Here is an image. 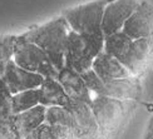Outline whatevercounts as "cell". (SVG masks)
<instances>
[{"label": "cell", "instance_id": "obj_1", "mask_svg": "<svg viewBox=\"0 0 153 139\" xmlns=\"http://www.w3.org/2000/svg\"><path fill=\"white\" fill-rule=\"evenodd\" d=\"M71 28L64 16H58L43 25L25 31L22 36L36 44L52 59L58 70L65 67V53Z\"/></svg>", "mask_w": 153, "mask_h": 139}, {"label": "cell", "instance_id": "obj_2", "mask_svg": "<svg viewBox=\"0 0 153 139\" xmlns=\"http://www.w3.org/2000/svg\"><path fill=\"white\" fill-rule=\"evenodd\" d=\"M105 35H82L71 30L65 53V67L80 74L92 69L95 58L104 49Z\"/></svg>", "mask_w": 153, "mask_h": 139}, {"label": "cell", "instance_id": "obj_3", "mask_svg": "<svg viewBox=\"0 0 153 139\" xmlns=\"http://www.w3.org/2000/svg\"><path fill=\"white\" fill-rule=\"evenodd\" d=\"M112 0H93L63 13L71 30L82 35H102L103 15L105 6Z\"/></svg>", "mask_w": 153, "mask_h": 139}, {"label": "cell", "instance_id": "obj_4", "mask_svg": "<svg viewBox=\"0 0 153 139\" xmlns=\"http://www.w3.org/2000/svg\"><path fill=\"white\" fill-rule=\"evenodd\" d=\"M15 64L25 70L38 73L44 78H58L59 70L54 65L49 55L36 44L24 39L22 35L15 38L14 56Z\"/></svg>", "mask_w": 153, "mask_h": 139}, {"label": "cell", "instance_id": "obj_5", "mask_svg": "<svg viewBox=\"0 0 153 139\" xmlns=\"http://www.w3.org/2000/svg\"><path fill=\"white\" fill-rule=\"evenodd\" d=\"M91 106L103 139L112 132L117 130L124 118L126 105L120 99L95 95Z\"/></svg>", "mask_w": 153, "mask_h": 139}, {"label": "cell", "instance_id": "obj_6", "mask_svg": "<svg viewBox=\"0 0 153 139\" xmlns=\"http://www.w3.org/2000/svg\"><path fill=\"white\" fill-rule=\"evenodd\" d=\"M89 90L94 93L95 95H104L117 99H133L138 95L139 85L133 78L122 79V80H112L104 81L102 80L93 69H89L85 73L82 74Z\"/></svg>", "mask_w": 153, "mask_h": 139}, {"label": "cell", "instance_id": "obj_7", "mask_svg": "<svg viewBox=\"0 0 153 139\" xmlns=\"http://www.w3.org/2000/svg\"><path fill=\"white\" fill-rule=\"evenodd\" d=\"M139 5L138 0H112L105 6L102 30L104 35L122 31L124 24Z\"/></svg>", "mask_w": 153, "mask_h": 139}, {"label": "cell", "instance_id": "obj_8", "mask_svg": "<svg viewBox=\"0 0 153 139\" xmlns=\"http://www.w3.org/2000/svg\"><path fill=\"white\" fill-rule=\"evenodd\" d=\"M153 55V38L133 39L128 50L119 61L128 69L133 77L139 75L148 67Z\"/></svg>", "mask_w": 153, "mask_h": 139}, {"label": "cell", "instance_id": "obj_9", "mask_svg": "<svg viewBox=\"0 0 153 139\" xmlns=\"http://www.w3.org/2000/svg\"><path fill=\"white\" fill-rule=\"evenodd\" d=\"M122 31L132 39L153 38V5L146 0L139 1V5L124 24Z\"/></svg>", "mask_w": 153, "mask_h": 139}, {"label": "cell", "instance_id": "obj_10", "mask_svg": "<svg viewBox=\"0 0 153 139\" xmlns=\"http://www.w3.org/2000/svg\"><path fill=\"white\" fill-rule=\"evenodd\" d=\"M3 79L6 85L9 87L11 94H18L25 90L40 88L45 78L38 73L25 70V69L16 65L14 60H11L6 67Z\"/></svg>", "mask_w": 153, "mask_h": 139}, {"label": "cell", "instance_id": "obj_11", "mask_svg": "<svg viewBox=\"0 0 153 139\" xmlns=\"http://www.w3.org/2000/svg\"><path fill=\"white\" fill-rule=\"evenodd\" d=\"M56 79L59 80L62 87L64 88V90L68 94V97L71 98V100L92 104V92L87 87L80 73L75 72L72 68L64 67L62 70H59V75Z\"/></svg>", "mask_w": 153, "mask_h": 139}, {"label": "cell", "instance_id": "obj_12", "mask_svg": "<svg viewBox=\"0 0 153 139\" xmlns=\"http://www.w3.org/2000/svg\"><path fill=\"white\" fill-rule=\"evenodd\" d=\"M92 69L95 72V74L104 81L133 78L131 72L117 58H114L113 55L105 53L104 50L95 58Z\"/></svg>", "mask_w": 153, "mask_h": 139}, {"label": "cell", "instance_id": "obj_13", "mask_svg": "<svg viewBox=\"0 0 153 139\" xmlns=\"http://www.w3.org/2000/svg\"><path fill=\"white\" fill-rule=\"evenodd\" d=\"M47 106L42 104L34 106L29 110H25L19 114H14L13 123H14L16 130L20 133L22 138L25 139L31 132L35 130L38 127L45 123Z\"/></svg>", "mask_w": 153, "mask_h": 139}, {"label": "cell", "instance_id": "obj_14", "mask_svg": "<svg viewBox=\"0 0 153 139\" xmlns=\"http://www.w3.org/2000/svg\"><path fill=\"white\" fill-rule=\"evenodd\" d=\"M71 102L58 79L45 78L40 85V104L47 106H67Z\"/></svg>", "mask_w": 153, "mask_h": 139}, {"label": "cell", "instance_id": "obj_15", "mask_svg": "<svg viewBox=\"0 0 153 139\" xmlns=\"http://www.w3.org/2000/svg\"><path fill=\"white\" fill-rule=\"evenodd\" d=\"M25 139H78L76 132L67 125L44 123Z\"/></svg>", "mask_w": 153, "mask_h": 139}, {"label": "cell", "instance_id": "obj_16", "mask_svg": "<svg viewBox=\"0 0 153 139\" xmlns=\"http://www.w3.org/2000/svg\"><path fill=\"white\" fill-rule=\"evenodd\" d=\"M40 104V88L25 90L11 97V110L14 114H19L25 110H29Z\"/></svg>", "mask_w": 153, "mask_h": 139}, {"label": "cell", "instance_id": "obj_17", "mask_svg": "<svg viewBox=\"0 0 153 139\" xmlns=\"http://www.w3.org/2000/svg\"><path fill=\"white\" fill-rule=\"evenodd\" d=\"M132 41H133V39L127 35L124 31H118V33L107 35L104 38V49L103 50L119 60L124 55V53L128 50Z\"/></svg>", "mask_w": 153, "mask_h": 139}, {"label": "cell", "instance_id": "obj_18", "mask_svg": "<svg viewBox=\"0 0 153 139\" xmlns=\"http://www.w3.org/2000/svg\"><path fill=\"white\" fill-rule=\"evenodd\" d=\"M15 38H16L15 35L0 36V77L4 75L6 67L13 60Z\"/></svg>", "mask_w": 153, "mask_h": 139}, {"label": "cell", "instance_id": "obj_19", "mask_svg": "<svg viewBox=\"0 0 153 139\" xmlns=\"http://www.w3.org/2000/svg\"><path fill=\"white\" fill-rule=\"evenodd\" d=\"M14 117V113L11 110V99L10 100H0V122L11 121Z\"/></svg>", "mask_w": 153, "mask_h": 139}, {"label": "cell", "instance_id": "obj_20", "mask_svg": "<svg viewBox=\"0 0 153 139\" xmlns=\"http://www.w3.org/2000/svg\"><path fill=\"white\" fill-rule=\"evenodd\" d=\"M11 97H13V94L9 89V87L6 85L3 77H0V100H1V102H4V100H10Z\"/></svg>", "mask_w": 153, "mask_h": 139}, {"label": "cell", "instance_id": "obj_21", "mask_svg": "<svg viewBox=\"0 0 153 139\" xmlns=\"http://www.w3.org/2000/svg\"><path fill=\"white\" fill-rule=\"evenodd\" d=\"M153 134V117L151 119V122H149V125H148V132H147V135H151Z\"/></svg>", "mask_w": 153, "mask_h": 139}, {"label": "cell", "instance_id": "obj_22", "mask_svg": "<svg viewBox=\"0 0 153 139\" xmlns=\"http://www.w3.org/2000/svg\"><path fill=\"white\" fill-rule=\"evenodd\" d=\"M144 139H153V134H151V135H146Z\"/></svg>", "mask_w": 153, "mask_h": 139}]
</instances>
